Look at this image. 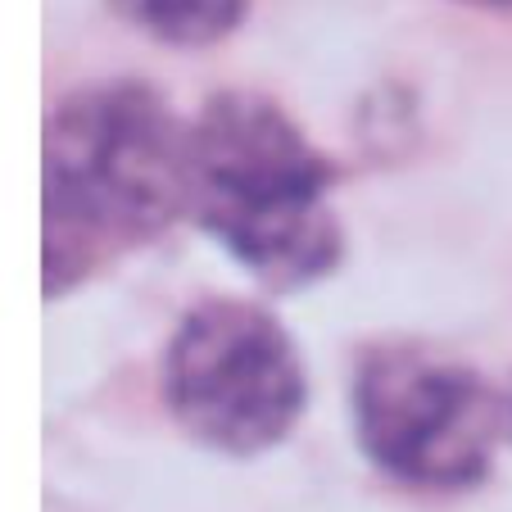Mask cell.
Masks as SVG:
<instances>
[{
	"instance_id": "obj_6",
	"label": "cell",
	"mask_w": 512,
	"mask_h": 512,
	"mask_svg": "<svg viewBox=\"0 0 512 512\" xmlns=\"http://www.w3.org/2000/svg\"><path fill=\"white\" fill-rule=\"evenodd\" d=\"M472 5H512V0H472Z\"/></svg>"
},
{
	"instance_id": "obj_2",
	"label": "cell",
	"mask_w": 512,
	"mask_h": 512,
	"mask_svg": "<svg viewBox=\"0 0 512 512\" xmlns=\"http://www.w3.org/2000/svg\"><path fill=\"white\" fill-rule=\"evenodd\" d=\"M331 182L336 168L322 150L263 96L223 91L191 127L186 209L277 290L309 286L340 263Z\"/></svg>"
},
{
	"instance_id": "obj_5",
	"label": "cell",
	"mask_w": 512,
	"mask_h": 512,
	"mask_svg": "<svg viewBox=\"0 0 512 512\" xmlns=\"http://www.w3.org/2000/svg\"><path fill=\"white\" fill-rule=\"evenodd\" d=\"M118 10L168 46H213L245 19L250 0H114Z\"/></svg>"
},
{
	"instance_id": "obj_3",
	"label": "cell",
	"mask_w": 512,
	"mask_h": 512,
	"mask_svg": "<svg viewBox=\"0 0 512 512\" xmlns=\"http://www.w3.org/2000/svg\"><path fill=\"white\" fill-rule=\"evenodd\" d=\"M304 358L259 304L209 300L164 354V399L191 440L218 454L272 449L304 413Z\"/></svg>"
},
{
	"instance_id": "obj_7",
	"label": "cell",
	"mask_w": 512,
	"mask_h": 512,
	"mask_svg": "<svg viewBox=\"0 0 512 512\" xmlns=\"http://www.w3.org/2000/svg\"><path fill=\"white\" fill-rule=\"evenodd\" d=\"M508 417H512V404H508Z\"/></svg>"
},
{
	"instance_id": "obj_1",
	"label": "cell",
	"mask_w": 512,
	"mask_h": 512,
	"mask_svg": "<svg viewBox=\"0 0 512 512\" xmlns=\"http://www.w3.org/2000/svg\"><path fill=\"white\" fill-rule=\"evenodd\" d=\"M191 200V127L150 87L78 91L46 127V295L159 236Z\"/></svg>"
},
{
	"instance_id": "obj_4",
	"label": "cell",
	"mask_w": 512,
	"mask_h": 512,
	"mask_svg": "<svg viewBox=\"0 0 512 512\" xmlns=\"http://www.w3.org/2000/svg\"><path fill=\"white\" fill-rule=\"evenodd\" d=\"M363 454L404 485L463 490L490 472L503 408L467 363L426 345H377L354 377Z\"/></svg>"
}]
</instances>
